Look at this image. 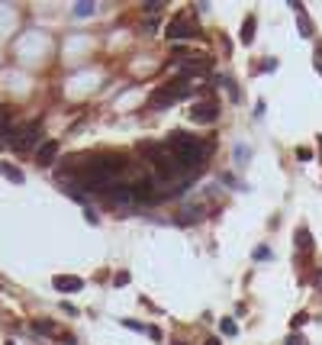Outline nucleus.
Here are the masks:
<instances>
[{"mask_svg": "<svg viewBox=\"0 0 322 345\" xmlns=\"http://www.w3.org/2000/svg\"><path fill=\"white\" fill-rule=\"evenodd\" d=\"M216 116H219V104L216 100H203V104L190 107V119H194V123H213Z\"/></svg>", "mask_w": 322, "mask_h": 345, "instance_id": "obj_4", "label": "nucleus"}, {"mask_svg": "<svg viewBox=\"0 0 322 345\" xmlns=\"http://www.w3.org/2000/svg\"><path fill=\"white\" fill-rule=\"evenodd\" d=\"M207 345H219V339H207Z\"/></svg>", "mask_w": 322, "mask_h": 345, "instance_id": "obj_26", "label": "nucleus"}, {"mask_svg": "<svg viewBox=\"0 0 322 345\" xmlns=\"http://www.w3.org/2000/svg\"><path fill=\"white\" fill-rule=\"evenodd\" d=\"M58 158V139H45L36 152V165L39 168H52V161Z\"/></svg>", "mask_w": 322, "mask_h": 345, "instance_id": "obj_5", "label": "nucleus"}, {"mask_svg": "<svg viewBox=\"0 0 322 345\" xmlns=\"http://www.w3.org/2000/svg\"><path fill=\"white\" fill-rule=\"evenodd\" d=\"M6 345H13V342H6Z\"/></svg>", "mask_w": 322, "mask_h": 345, "instance_id": "obj_29", "label": "nucleus"}, {"mask_svg": "<svg viewBox=\"0 0 322 345\" xmlns=\"http://www.w3.org/2000/svg\"><path fill=\"white\" fill-rule=\"evenodd\" d=\"M255 23H258L255 16H245V23H242V36H238V39H242V45H251V42H255Z\"/></svg>", "mask_w": 322, "mask_h": 345, "instance_id": "obj_12", "label": "nucleus"}, {"mask_svg": "<svg viewBox=\"0 0 322 345\" xmlns=\"http://www.w3.org/2000/svg\"><path fill=\"white\" fill-rule=\"evenodd\" d=\"M297 245H300V248H310V245H313L310 229H297Z\"/></svg>", "mask_w": 322, "mask_h": 345, "instance_id": "obj_15", "label": "nucleus"}, {"mask_svg": "<svg viewBox=\"0 0 322 345\" xmlns=\"http://www.w3.org/2000/svg\"><path fill=\"white\" fill-rule=\"evenodd\" d=\"M122 326H126V329H135V333H142V329H145L142 323H135V320H122Z\"/></svg>", "mask_w": 322, "mask_h": 345, "instance_id": "obj_17", "label": "nucleus"}, {"mask_svg": "<svg viewBox=\"0 0 322 345\" xmlns=\"http://www.w3.org/2000/svg\"><path fill=\"white\" fill-rule=\"evenodd\" d=\"M100 197H104L107 204H113V207H129V204H135L132 184H107L104 191H100Z\"/></svg>", "mask_w": 322, "mask_h": 345, "instance_id": "obj_3", "label": "nucleus"}, {"mask_svg": "<svg viewBox=\"0 0 322 345\" xmlns=\"http://www.w3.org/2000/svg\"><path fill=\"white\" fill-rule=\"evenodd\" d=\"M190 32H194V29H190L187 16H174V19L168 23V29H164V36H168V39H174V42H177V39H190Z\"/></svg>", "mask_w": 322, "mask_h": 345, "instance_id": "obj_7", "label": "nucleus"}, {"mask_svg": "<svg viewBox=\"0 0 322 345\" xmlns=\"http://www.w3.org/2000/svg\"><path fill=\"white\" fill-rule=\"evenodd\" d=\"M313 65H316V71H319V74H322V62H319V58H316V62H313Z\"/></svg>", "mask_w": 322, "mask_h": 345, "instance_id": "obj_25", "label": "nucleus"}, {"mask_svg": "<svg viewBox=\"0 0 322 345\" xmlns=\"http://www.w3.org/2000/svg\"><path fill=\"white\" fill-rule=\"evenodd\" d=\"M122 284H129V274H126V271L116 274V287H122Z\"/></svg>", "mask_w": 322, "mask_h": 345, "instance_id": "obj_22", "label": "nucleus"}, {"mask_svg": "<svg viewBox=\"0 0 322 345\" xmlns=\"http://www.w3.org/2000/svg\"><path fill=\"white\" fill-rule=\"evenodd\" d=\"M255 258H258V261H261V258H271V248H264V245L255 248Z\"/></svg>", "mask_w": 322, "mask_h": 345, "instance_id": "obj_20", "label": "nucleus"}, {"mask_svg": "<svg viewBox=\"0 0 322 345\" xmlns=\"http://www.w3.org/2000/svg\"><path fill=\"white\" fill-rule=\"evenodd\" d=\"M316 49H319V55H322V42H319V45H316ZM319 62H322V58H319Z\"/></svg>", "mask_w": 322, "mask_h": 345, "instance_id": "obj_27", "label": "nucleus"}, {"mask_svg": "<svg viewBox=\"0 0 322 345\" xmlns=\"http://www.w3.org/2000/svg\"><path fill=\"white\" fill-rule=\"evenodd\" d=\"M207 216V204H190L177 213V223H200Z\"/></svg>", "mask_w": 322, "mask_h": 345, "instance_id": "obj_8", "label": "nucleus"}, {"mask_svg": "<svg viewBox=\"0 0 322 345\" xmlns=\"http://www.w3.org/2000/svg\"><path fill=\"white\" fill-rule=\"evenodd\" d=\"M42 136H39V123H29V126H19V129H13L10 136V145L16 148V152H39V145H42Z\"/></svg>", "mask_w": 322, "mask_h": 345, "instance_id": "obj_2", "label": "nucleus"}, {"mask_svg": "<svg viewBox=\"0 0 322 345\" xmlns=\"http://www.w3.org/2000/svg\"><path fill=\"white\" fill-rule=\"evenodd\" d=\"M319 287H322V274H319Z\"/></svg>", "mask_w": 322, "mask_h": 345, "instance_id": "obj_28", "label": "nucleus"}, {"mask_svg": "<svg viewBox=\"0 0 322 345\" xmlns=\"http://www.w3.org/2000/svg\"><path fill=\"white\" fill-rule=\"evenodd\" d=\"M52 287L61 290V294H78V290L84 287V281H81V277H74V274H55V277H52Z\"/></svg>", "mask_w": 322, "mask_h": 345, "instance_id": "obj_6", "label": "nucleus"}, {"mask_svg": "<svg viewBox=\"0 0 322 345\" xmlns=\"http://www.w3.org/2000/svg\"><path fill=\"white\" fill-rule=\"evenodd\" d=\"M306 320H310V316H306V313H297V316H293V329L306 326Z\"/></svg>", "mask_w": 322, "mask_h": 345, "instance_id": "obj_16", "label": "nucleus"}, {"mask_svg": "<svg viewBox=\"0 0 322 345\" xmlns=\"http://www.w3.org/2000/svg\"><path fill=\"white\" fill-rule=\"evenodd\" d=\"M94 10H97V3H91V0H84V3H74V16H91Z\"/></svg>", "mask_w": 322, "mask_h": 345, "instance_id": "obj_14", "label": "nucleus"}, {"mask_svg": "<svg viewBox=\"0 0 322 345\" xmlns=\"http://www.w3.org/2000/svg\"><path fill=\"white\" fill-rule=\"evenodd\" d=\"M207 71H210V58H203V55H197V58H190V62H184V68H181L184 78H194V74H207Z\"/></svg>", "mask_w": 322, "mask_h": 345, "instance_id": "obj_9", "label": "nucleus"}, {"mask_svg": "<svg viewBox=\"0 0 322 345\" xmlns=\"http://www.w3.org/2000/svg\"><path fill=\"white\" fill-rule=\"evenodd\" d=\"M287 345H306V339H303V336H290V339H287Z\"/></svg>", "mask_w": 322, "mask_h": 345, "instance_id": "obj_23", "label": "nucleus"}, {"mask_svg": "<svg viewBox=\"0 0 322 345\" xmlns=\"http://www.w3.org/2000/svg\"><path fill=\"white\" fill-rule=\"evenodd\" d=\"M190 94V78H174V81H168L164 87H158V91L152 94V100L148 104L152 107H171V104H177V100H184Z\"/></svg>", "mask_w": 322, "mask_h": 345, "instance_id": "obj_1", "label": "nucleus"}, {"mask_svg": "<svg viewBox=\"0 0 322 345\" xmlns=\"http://www.w3.org/2000/svg\"><path fill=\"white\" fill-rule=\"evenodd\" d=\"M145 13H161V3H145Z\"/></svg>", "mask_w": 322, "mask_h": 345, "instance_id": "obj_24", "label": "nucleus"}, {"mask_svg": "<svg viewBox=\"0 0 322 345\" xmlns=\"http://www.w3.org/2000/svg\"><path fill=\"white\" fill-rule=\"evenodd\" d=\"M248 155H251L248 148H235V158H238V161H248Z\"/></svg>", "mask_w": 322, "mask_h": 345, "instance_id": "obj_21", "label": "nucleus"}, {"mask_svg": "<svg viewBox=\"0 0 322 345\" xmlns=\"http://www.w3.org/2000/svg\"><path fill=\"white\" fill-rule=\"evenodd\" d=\"M13 136V110H0V139H10Z\"/></svg>", "mask_w": 322, "mask_h": 345, "instance_id": "obj_10", "label": "nucleus"}, {"mask_svg": "<svg viewBox=\"0 0 322 345\" xmlns=\"http://www.w3.org/2000/svg\"><path fill=\"white\" fill-rule=\"evenodd\" d=\"M0 174H3L6 181H13V184H23V171H19L16 165H10V161H0Z\"/></svg>", "mask_w": 322, "mask_h": 345, "instance_id": "obj_11", "label": "nucleus"}, {"mask_svg": "<svg viewBox=\"0 0 322 345\" xmlns=\"http://www.w3.org/2000/svg\"><path fill=\"white\" fill-rule=\"evenodd\" d=\"M177 345H181V342H177Z\"/></svg>", "mask_w": 322, "mask_h": 345, "instance_id": "obj_30", "label": "nucleus"}, {"mask_svg": "<svg viewBox=\"0 0 322 345\" xmlns=\"http://www.w3.org/2000/svg\"><path fill=\"white\" fill-rule=\"evenodd\" d=\"M32 329L42 333V336H58V326H55V323H45V320H36V323H32Z\"/></svg>", "mask_w": 322, "mask_h": 345, "instance_id": "obj_13", "label": "nucleus"}, {"mask_svg": "<svg viewBox=\"0 0 322 345\" xmlns=\"http://www.w3.org/2000/svg\"><path fill=\"white\" fill-rule=\"evenodd\" d=\"M222 333H225V336H235V323H232V320H222Z\"/></svg>", "mask_w": 322, "mask_h": 345, "instance_id": "obj_18", "label": "nucleus"}, {"mask_svg": "<svg viewBox=\"0 0 322 345\" xmlns=\"http://www.w3.org/2000/svg\"><path fill=\"white\" fill-rule=\"evenodd\" d=\"M297 158H300V161H310L313 152H310V148H297Z\"/></svg>", "mask_w": 322, "mask_h": 345, "instance_id": "obj_19", "label": "nucleus"}]
</instances>
